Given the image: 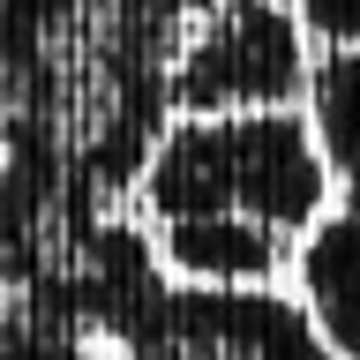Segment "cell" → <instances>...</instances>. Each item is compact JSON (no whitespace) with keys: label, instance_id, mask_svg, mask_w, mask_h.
I'll return each mask as SVG.
<instances>
[{"label":"cell","instance_id":"6da1fadb","mask_svg":"<svg viewBox=\"0 0 360 360\" xmlns=\"http://www.w3.org/2000/svg\"><path fill=\"white\" fill-rule=\"evenodd\" d=\"M173 112L210 120V112H263L292 105L308 90V53H300V15L278 0H210L173 53Z\"/></svg>","mask_w":360,"mask_h":360},{"label":"cell","instance_id":"7a4b0ae2","mask_svg":"<svg viewBox=\"0 0 360 360\" xmlns=\"http://www.w3.org/2000/svg\"><path fill=\"white\" fill-rule=\"evenodd\" d=\"M218 143H225V202L248 218L278 225V233H308L330 202V165L315 150V128L285 105L263 112H218Z\"/></svg>","mask_w":360,"mask_h":360},{"label":"cell","instance_id":"3957f363","mask_svg":"<svg viewBox=\"0 0 360 360\" xmlns=\"http://www.w3.org/2000/svg\"><path fill=\"white\" fill-rule=\"evenodd\" d=\"M285 255V233L248 210H202V218H165V255L195 285H263Z\"/></svg>","mask_w":360,"mask_h":360},{"label":"cell","instance_id":"277c9868","mask_svg":"<svg viewBox=\"0 0 360 360\" xmlns=\"http://www.w3.org/2000/svg\"><path fill=\"white\" fill-rule=\"evenodd\" d=\"M300 285L315 300V323H323V345L345 360H360V218L338 210V218L308 225V248H300Z\"/></svg>","mask_w":360,"mask_h":360},{"label":"cell","instance_id":"5b68a950","mask_svg":"<svg viewBox=\"0 0 360 360\" xmlns=\"http://www.w3.org/2000/svg\"><path fill=\"white\" fill-rule=\"evenodd\" d=\"M315 150L345 180H360V45H330V60H315Z\"/></svg>","mask_w":360,"mask_h":360},{"label":"cell","instance_id":"8992f818","mask_svg":"<svg viewBox=\"0 0 360 360\" xmlns=\"http://www.w3.org/2000/svg\"><path fill=\"white\" fill-rule=\"evenodd\" d=\"M300 22L330 45H360V0H300Z\"/></svg>","mask_w":360,"mask_h":360},{"label":"cell","instance_id":"52a82bcc","mask_svg":"<svg viewBox=\"0 0 360 360\" xmlns=\"http://www.w3.org/2000/svg\"><path fill=\"white\" fill-rule=\"evenodd\" d=\"M345 210H353V218H360V180H345Z\"/></svg>","mask_w":360,"mask_h":360}]
</instances>
